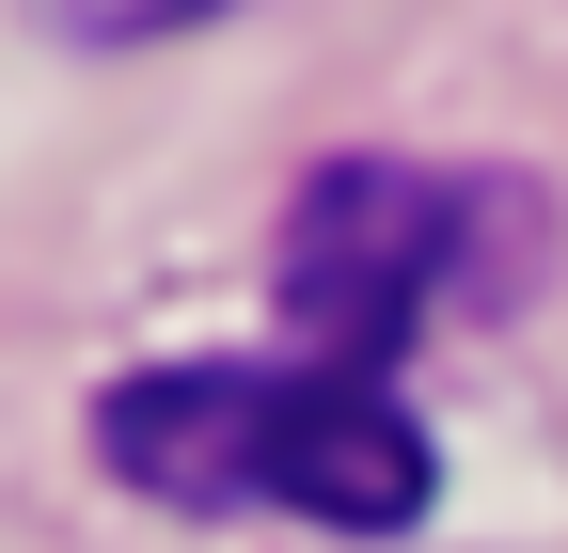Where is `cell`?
Here are the masks:
<instances>
[{"label":"cell","instance_id":"3","mask_svg":"<svg viewBox=\"0 0 568 553\" xmlns=\"http://www.w3.org/2000/svg\"><path fill=\"white\" fill-rule=\"evenodd\" d=\"M48 32H80V48H142V32H205V17H237V0H32Z\"/></svg>","mask_w":568,"mask_h":553},{"label":"cell","instance_id":"1","mask_svg":"<svg viewBox=\"0 0 568 553\" xmlns=\"http://www.w3.org/2000/svg\"><path fill=\"white\" fill-rule=\"evenodd\" d=\"M95 443L159 506H301L347 537H395L426 506V428L347 364H159L95 395Z\"/></svg>","mask_w":568,"mask_h":553},{"label":"cell","instance_id":"2","mask_svg":"<svg viewBox=\"0 0 568 553\" xmlns=\"http://www.w3.org/2000/svg\"><path fill=\"white\" fill-rule=\"evenodd\" d=\"M489 205H506V190L426 174V159H332L301 205H284V253H268L284 332H301L316 364L379 380L410 332L458 301V269H474V238H489Z\"/></svg>","mask_w":568,"mask_h":553}]
</instances>
